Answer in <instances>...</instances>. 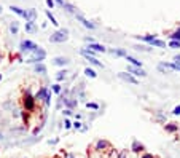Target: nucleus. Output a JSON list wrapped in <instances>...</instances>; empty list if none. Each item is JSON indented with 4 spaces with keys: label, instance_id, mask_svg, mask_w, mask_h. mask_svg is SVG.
Returning <instances> with one entry per match:
<instances>
[{
    "label": "nucleus",
    "instance_id": "nucleus-1",
    "mask_svg": "<svg viewBox=\"0 0 180 158\" xmlns=\"http://www.w3.org/2000/svg\"><path fill=\"white\" fill-rule=\"evenodd\" d=\"M69 39V31L67 29H59V31H56L54 34L50 35V42L51 43H64L67 42Z\"/></svg>",
    "mask_w": 180,
    "mask_h": 158
},
{
    "label": "nucleus",
    "instance_id": "nucleus-2",
    "mask_svg": "<svg viewBox=\"0 0 180 158\" xmlns=\"http://www.w3.org/2000/svg\"><path fill=\"white\" fill-rule=\"evenodd\" d=\"M45 57H46V51H45V50L41 48V46H38L26 62H29V64H40L41 61H45Z\"/></svg>",
    "mask_w": 180,
    "mask_h": 158
},
{
    "label": "nucleus",
    "instance_id": "nucleus-3",
    "mask_svg": "<svg viewBox=\"0 0 180 158\" xmlns=\"http://www.w3.org/2000/svg\"><path fill=\"white\" fill-rule=\"evenodd\" d=\"M19 48H21V53H34L38 48V45H35L30 40H23L19 43Z\"/></svg>",
    "mask_w": 180,
    "mask_h": 158
},
{
    "label": "nucleus",
    "instance_id": "nucleus-4",
    "mask_svg": "<svg viewBox=\"0 0 180 158\" xmlns=\"http://www.w3.org/2000/svg\"><path fill=\"white\" fill-rule=\"evenodd\" d=\"M24 107H26V110H34L35 109V97H34L32 94H30V91L27 90L26 91V97H24Z\"/></svg>",
    "mask_w": 180,
    "mask_h": 158
},
{
    "label": "nucleus",
    "instance_id": "nucleus-5",
    "mask_svg": "<svg viewBox=\"0 0 180 158\" xmlns=\"http://www.w3.org/2000/svg\"><path fill=\"white\" fill-rule=\"evenodd\" d=\"M26 23H35L37 19V10L35 8H29V10H24V16Z\"/></svg>",
    "mask_w": 180,
    "mask_h": 158
},
{
    "label": "nucleus",
    "instance_id": "nucleus-6",
    "mask_svg": "<svg viewBox=\"0 0 180 158\" xmlns=\"http://www.w3.org/2000/svg\"><path fill=\"white\" fill-rule=\"evenodd\" d=\"M128 74H131L132 77H145L147 72H145L142 67H132V66H128Z\"/></svg>",
    "mask_w": 180,
    "mask_h": 158
},
{
    "label": "nucleus",
    "instance_id": "nucleus-7",
    "mask_svg": "<svg viewBox=\"0 0 180 158\" xmlns=\"http://www.w3.org/2000/svg\"><path fill=\"white\" fill-rule=\"evenodd\" d=\"M118 77L121 78V80L124 82H128V83H132V85H139V80H137L136 77H132L131 74H128V72H120Z\"/></svg>",
    "mask_w": 180,
    "mask_h": 158
},
{
    "label": "nucleus",
    "instance_id": "nucleus-8",
    "mask_svg": "<svg viewBox=\"0 0 180 158\" xmlns=\"http://www.w3.org/2000/svg\"><path fill=\"white\" fill-rule=\"evenodd\" d=\"M88 50H91V51H94V53H105L107 51V48L104 46V45H99V43H89V45L86 46Z\"/></svg>",
    "mask_w": 180,
    "mask_h": 158
},
{
    "label": "nucleus",
    "instance_id": "nucleus-9",
    "mask_svg": "<svg viewBox=\"0 0 180 158\" xmlns=\"http://www.w3.org/2000/svg\"><path fill=\"white\" fill-rule=\"evenodd\" d=\"M75 16H77V19H78L86 29H91V31H93V29H96V24H94V23H89V21H88L86 18H83L81 14H75Z\"/></svg>",
    "mask_w": 180,
    "mask_h": 158
},
{
    "label": "nucleus",
    "instance_id": "nucleus-10",
    "mask_svg": "<svg viewBox=\"0 0 180 158\" xmlns=\"http://www.w3.org/2000/svg\"><path fill=\"white\" fill-rule=\"evenodd\" d=\"M53 64H54V66H67L69 59L64 57V56H58V57H54V59H53Z\"/></svg>",
    "mask_w": 180,
    "mask_h": 158
},
{
    "label": "nucleus",
    "instance_id": "nucleus-11",
    "mask_svg": "<svg viewBox=\"0 0 180 158\" xmlns=\"http://www.w3.org/2000/svg\"><path fill=\"white\" fill-rule=\"evenodd\" d=\"M46 93H48V88H46V86H41V88L38 90V93L34 97H35V101H43L45 96H46Z\"/></svg>",
    "mask_w": 180,
    "mask_h": 158
},
{
    "label": "nucleus",
    "instance_id": "nucleus-12",
    "mask_svg": "<svg viewBox=\"0 0 180 158\" xmlns=\"http://www.w3.org/2000/svg\"><path fill=\"white\" fill-rule=\"evenodd\" d=\"M126 61L129 62V66H132V67H142V62L139 61V59H136V57H132V56H126Z\"/></svg>",
    "mask_w": 180,
    "mask_h": 158
},
{
    "label": "nucleus",
    "instance_id": "nucleus-13",
    "mask_svg": "<svg viewBox=\"0 0 180 158\" xmlns=\"http://www.w3.org/2000/svg\"><path fill=\"white\" fill-rule=\"evenodd\" d=\"M34 70H35L37 74H40V75H45V74H46V66H45L43 62L35 64V66H34Z\"/></svg>",
    "mask_w": 180,
    "mask_h": 158
},
{
    "label": "nucleus",
    "instance_id": "nucleus-14",
    "mask_svg": "<svg viewBox=\"0 0 180 158\" xmlns=\"http://www.w3.org/2000/svg\"><path fill=\"white\" fill-rule=\"evenodd\" d=\"M131 149H132V152L140 153L142 150H143V144H140L139 141H132V145H131Z\"/></svg>",
    "mask_w": 180,
    "mask_h": 158
},
{
    "label": "nucleus",
    "instance_id": "nucleus-15",
    "mask_svg": "<svg viewBox=\"0 0 180 158\" xmlns=\"http://www.w3.org/2000/svg\"><path fill=\"white\" fill-rule=\"evenodd\" d=\"M110 145L108 141H104V139H99L97 142H96V150H105L107 147Z\"/></svg>",
    "mask_w": 180,
    "mask_h": 158
},
{
    "label": "nucleus",
    "instance_id": "nucleus-16",
    "mask_svg": "<svg viewBox=\"0 0 180 158\" xmlns=\"http://www.w3.org/2000/svg\"><path fill=\"white\" fill-rule=\"evenodd\" d=\"M110 53L115 54V56H121V57H126L128 56L126 50H121V48H113V50H110Z\"/></svg>",
    "mask_w": 180,
    "mask_h": 158
},
{
    "label": "nucleus",
    "instance_id": "nucleus-17",
    "mask_svg": "<svg viewBox=\"0 0 180 158\" xmlns=\"http://www.w3.org/2000/svg\"><path fill=\"white\" fill-rule=\"evenodd\" d=\"M86 57V61L89 62V64H93V66H97V67H102L104 69V64L101 62V61H97L96 57H93V56H85Z\"/></svg>",
    "mask_w": 180,
    "mask_h": 158
},
{
    "label": "nucleus",
    "instance_id": "nucleus-18",
    "mask_svg": "<svg viewBox=\"0 0 180 158\" xmlns=\"http://www.w3.org/2000/svg\"><path fill=\"white\" fill-rule=\"evenodd\" d=\"M150 45L151 46H156V48H166V43L163 40H160V39H153V40L150 42Z\"/></svg>",
    "mask_w": 180,
    "mask_h": 158
},
{
    "label": "nucleus",
    "instance_id": "nucleus-19",
    "mask_svg": "<svg viewBox=\"0 0 180 158\" xmlns=\"http://www.w3.org/2000/svg\"><path fill=\"white\" fill-rule=\"evenodd\" d=\"M45 14H46V18L50 19V23H51L53 26H58V24H59V23H58V19L53 16V13H51L50 10H46V11H45Z\"/></svg>",
    "mask_w": 180,
    "mask_h": 158
},
{
    "label": "nucleus",
    "instance_id": "nucleus-20",
    "mask_svg": "<svg viewBox=\"0 0 180 158\" xmlns=\"http://www.w3.org/2000/svg\"><path fill=\"white\" fill-rule=\"evenodd\" d=\"M164 129L168 133H175V131H178V126L174 123H168V125H164Z\"/></svg>",
    "mask_w": 180,
    "mask_h": 158
},
{
    "label": "nucleus",
    "instance_id": "nucleus-21",
    "mask_svg": "<svg viewBox=\"0 0 180 158\" xmlns=\"http://www.w3.org/2000/svg\"><path fill=\"white\" fill-rule=\"evenodd\" d=\"M10 32H11L13 35H18V32H19V24L16 23V21H13V23L10 24Z\"/></svg>",
    "mask_w": 180,
    "mask_h": 158
},
{
    "label": "nucleus",
    "instance_id": "nucleus-22",
    "mask_svg": "<svg viewBox=\"0 0 180 158\" xmlns=\"http://www.w3.org/2000/svg\"><path fill=\"white\" fill-rule=\"evenodd\" d=\"M137 39H139L140 42H147V43H150L153 39H156V35H137Z\"/></svg>",
    "mask_w": 180,
    "mask_h": 158
},
{
    "label": "nucleus",
    "instance_id": "nucleus-23",
    "mask_svg": "<svg viewBox=\"0 0 180 158\" xmlns=\"http://www.w3.org/2000/svg\"><path fill=\"white\" fill-rule=\"evenodd\" d=\"M10 10H11L13 13H16L18 16H21V18L24 16V10H23V8H19V6H16V5H11V6H10Z\"/></svg>",
    "mask_w": 180,
    "mask_h": 158
},
{
    "label": "nucleus",
    "instance_id": "nucleus-24",
    "mask_svg": "<svg viewBox=\"0 0 180 158\" xmlns=\"http://www.w3.org/2000/svg\"><path fill=\"white\" fill-rule=\"evenodd\" d=\"M26 32H37V26L35 23H26Z\"/></svg>",
    "mask_w": 180,
    "mask_h": 158
},
{
    "label": "nucleus",
    "instance_id": "nucleus-25",
    "mask_svg": "<svg viewBox=\"0 0 180 158\" xmlns=\"http://www.w3.org/2000/svg\"><path fill=\"white\" fill-rule=\"evenodd\" d=\"M85 74H86V77H89V78H96V77H97V74H96V72H94L91 67H86V69H85Z\"/></svg>",
    "mask_w": 180,
    "mask_h": 158
},
{
    "label": "nucleus",
    "instance_id": "nucleus-26",
    "mask_svg": "<svg viewBox=\"0 0 180 158\" xmlns=\"http://www.w3.org/2000/svg\"><path fill=\"white\" fill-rule=\"evenodd\" d=\"M65 77H67V70H59L58 75H56V80H58V82H62Z\"/></svg>",
    "mask_w": 180,
    "mask_h": 158
},
{
    "label": "nucleus",
    "instance_id": "nucleus-27",
    "mask_svg": "<svg viewBox=\"0 0 180 158\" xmlns=\"http://www.w3.org/2000/svg\"><path fill=\"white\" fill-rule=\"evenodd\" d=\"M43 102H45L46 107H50V104H51V91H50V90H48L46 96H45V99H43Z\"/></svg>",
    "mask_w": 180,
    "mask_h": 158
},
{
    "label": "nucleus",
    "instance_id": "nucleus-28",
    "mask_svg": "<svg viewBox=\"0 0 180 158\" xmlns=\"http://www.w3.org/2000/svg\"><path fill=\"white\" fill-rule=\"evenodd\" d=\"M169 39H171V40H177V42H180V27H178L172 35H169Z\"/></svg>",
    "mask_w": 180,
    "mask_h": 158
},
{
    "label": "nucleus",
    "instance_id": "nucleus-29",
    "mask_svg": "<svg viewBox=\"0 0 180 158\" xmlns=\"http://www.w3.org/2000/svg\"><path fill=\"white\" fill-rule=\"evenodd\" d=\"M134 48L137 50V51H150V50H151V48L147 46V45H136Z\"/></svg>",
    "mask_w": 180,
    "mask_h": 158
},
{
    "label": "nucleus",
    "instance_id": "nucleus-30",
    "mask_svg": "<svg viewBox=\"0 0 180 158\" xmlns=\"http://www.w3.org/2000/svg\"><path fill=\"white\" fill-rule=\"evenodd\" d=\"M62 8H65L69 13H75V8L70 5V3H67V2H64V5H62Z\"/></svg>",
    "mask_w": 180,
    "mask_h": 158
},
{
    "label": "nucleus",
    "instance_id": "nucleus-31",
    "mask_svg": "<svg viewBox=\"0 0 180 158\" xmlns=\"http://www.w3.org/2000/svg\"><path fill=\"white\" fill-rule=\"evenodd\" d=\"M169 48H180V42H177V40H171V42H169Z\"/></svg>",
    "mask_w": 180,
    "mask_h": 158
},
{
    "label": "nucleus",
    "instance_id": "nucleus-32",
    "mask_svg": "<svg viewBox=\"0 0 180 158\" xmlns=\"http://www.w3.org/2000/svg\"><path fill=\"white\" fill-rule=\"evenodd\" d=\"M86 107H88V109H93V110H97L99 109V105L96 104V102H86Z\"/></svg>",
    "mask_w": 180,
    "mask_h": 158
},
{
    "label": "nucleus",
    "instance_id": "nucleus-33",
    "mask_svg": "<svg viewBox=\"0 0 180 158\" xmlns=\"http://www.w3.org/2000/svg\"><path fill=\"white\" fill-rule=\"evenodd\" d=\"M61 90H62V88H61V85H59V83H56V85H53V91H54V93H56V94H59V93H61Z\"/></svg>",
    "mask_w": 180,
    "mask_h": 158
},
{
    "label": "nucleus",
    "instance_id": "nucleus-34",
    "mask_svg": "<svg viewBox=\"0 0 180 158\" xmlns=\"http://www.w3.org/2000/svg\"><path fill=\"white\" fill-rule=\"evenodd\" d=\"M64 128H65V129H70V128H72V123H70V120H69V118L64 120Z\"/></svg>",
    "mask_w": 180,
    "mask_h": 158
},
{
    "label": "nucleus",
    "instance_id": "nucleus-35",
    "mask_svg": "<svg viewBox=\"0 0 180 158\" xmlns=\"http://www.w3.org/2000/svg\"><path fill=\"white\" fill-rule=\"evenodd\" d=\"M172 113H174V115H180V105H175L174 110H172Z\"/></svg>",
    "mask_w": 180,
    "mask_h": 158
},
{
    "label": "nucleus",
    "instance_id": "nucleus-36",
    "mask_svg": "<svg viewBox=\"0 0 180 158\" xmlns=\"http://www.w3.org/2000/svg\"><path fill=\"white\" fill-rule=\"evenodd\" d=\"M72 126H73L75 129H81V128H83V126H81V123H80V121H75V123H73Z\"/></svg>",
    "mask_w": 180,
    "mask_h": 158
},
{
    "label": "nucleus",
    "instance_id": "nucleus-37",
    "mask_svg": "<svg viewBox=\"0 0 180 158\" xmlns=\"http://www.w3.org/2000/svg\"><path fill=\"white\" fill-rule=\"evenodd\" d=\"M158 70H160V72H163V74H169V70H168V69H164V67H161L160 64H158Z\"/></svg>",
    "mask_w": 180,
    "mask_h": 158
},
{
    "label": "nucleus",
    "instance_id": "nucleus-38",
    "mask_svg": "<svg viewBox=\"0 0 180 158\" xmlns=\"http://www.w3.org/2000/svg\"><path fill=\"white\" fill-rule=\"evenodd\" d=\"M156 118H158V120H160V121H164V120H166V118L163 117V113H160V112H158V113H156Z\"/></svg>",
    "mask_w": 180,
    "mask_h": 158
},
{
    "label": "nucleus",
    "instance_id": "nucleus-39",
    "mask_svg": "<svg viewBox=\"0 0 180 158\" xmlns=\"http://www.w3.org/2000/svg\"><path fill=\"white\" fill-rule=\"evenodd\" d=\"M46 5L50 6V8H53V6H54V0H46Z\"/></svg>",
    "mask_w": 180,
    "mask_h": 158
},
{
    "label": "nucleus",
    "instance_id": "nucleus-40",
    "mask_svg": "<svg viewBox=\"0 0 180 158\" xmlns=\"http://www.w3.org/2000/svg\"><path fill=\"white\" fill-rule=\"evenodd\" d=\"M174 70H178L180 72V62H174Z\"/></svg>",
    "mask_w": 180,
    "mask_h": 158
},
{
    "label": "nucleus",
    "instance_id": "nucleus-41",
    "mask_svg": "<svg viewBox=\"0 0 180 158\" xmlns=\"http://www.w3.org/2000/svg\"><path fill=\"white\" fill-rule=\"evenodd\" d=\"M140 158H155V156H153V155H150V153H143Z\"/></svg>",
    "mask_w": 180,
    "mask_h": 158
},
{
    "label": "nucleus",
    "instance_id": "nucleus-42",
    "mask_svg": "<svg viewBox=\"0 0 180 158\" xmlns=\"http://www.w3.org/2000/svg\"><path fill=\"white\" fill-rule=\"evenodd\" d=\"M116 158H128V156H126V152H121V153H118V156H116Z\"/></svg>",
    "mask_w": 180,
    "mask_h": 158
},
{
    "label": "nucleus",
    "instance_id": "nucleus-43",
    "mask_svg": "<svg viewBox=\"0 0 180 158\" xmlns=\"http://www.w3.org/2000/svg\"><path fill=\"white\" fill-rule=\"evenodd\" d=\"M64 158H77V156H75L73 153H65V155H64Z\"/></svg>",
    "mask_w": 180,
    "mask_h": 158
},
{
    "label": "nucleus",
    "instance_id": "nucleus-44",
    "mask_svg": "<svg viewBox=\"0 0 180 158\" xmlns=\"http://www.w3.org/2000/svg\"><path fill=\"white\" fill-rule=\"evenodd\" d=\"M54 3H58L59 6H62V5H64V0H54Z\"/></svg>",
    "mask_w": 180,
    "mask_h": 158
},
{
    "label": "nucleus",
    "instance_id": "nucleus-45",
    "mask_svg": "<svg viewBox=\"0 0 180 158\" xmlns=\"http://www.w3.org/2000/svg\"><path fill=\"white\" fill-rule=\"evenodd\" d=\"M70 113H72V110H70V109H65V110H64V115H65V117H69Z\"/></svg>",
    "mask_w": 180,
    "mask_h": 158
},
{
    "label": "nucleus",
    "instance_id": "nucleus-46",
    "mask_svg": "<svg viewBox=\"0 0 180 158\" xmlns=\"http://www.w3.org/2000/svg\"><path fill=\"white\" fill-rule=\"evenodd\" d=\"M174 62H180V54H177V56L174 57Z\"/></svg>",
    "mask_w": 180,
    "mask_h": 158
},
{
    "label": "nucleus",
    "instance_id": "nucleus-47",
    "mask_svg": "<svg viewBox=\"0 0 180 158\" xmlns=\"http://www.w3.org/2000/svg\"><path fill=\"white\" fill-rule=\"evenodd\" d=\"M3 11V8H2V5H0V13H2Z\"/></svg>",
    "mask_w": 180,
    "mask_h": 158
},
{
    "label": "nucleus",
    "instance_id": "nucleus-48",
    "mask_svg": "<svg viewBox=\"0 0 180 158\" xmlns=\"http://www.w3.org/2000/svg\"><path fill=\"white\" fill-rule=\"evenodd\" d=\"M2 138H3V136H2V134H0V139H2Z\"/></svg>",
    "mask_w": 180,
    "mask_h": 158
},
{
    "label": "nucleus",
    "instance_id": "nucleus-49",
    "mask_svg": "<svg viewBox=\"0 0 180 158\" xmlns=\"http://www.w3.org/2000/svg\"><path fill=\"white\" fill-rule=\"evenodd\" d=\"M0 80H2V74H0Z\"/></svg>",
    "mask_w": 180,
    "mask_h": 158
},
{
    "label": "nucleus",
    "instance_id": "nucleus-50",
    "mask_svg": "<svg viewBox=\"0 0 180 158\" xmlns=\"http://www.w3.org/2000/svg\"><path fill=\"white\" fill-rule=\"evenodd\" d=\"M0 59H2V54H0Z\"/></svg>",
    "mask_w": 180,
    "mask_h": 158
}]
</instances>
